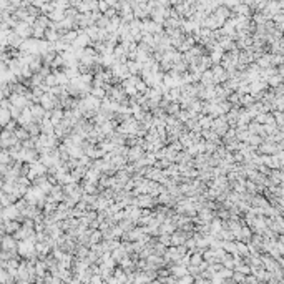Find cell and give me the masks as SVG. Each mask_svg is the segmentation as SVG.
Returning a JSON list of instances; mask_svg holds the SVG:
<instances>
[{
	"label": "cell",
	"mask_w": 284,
	"mask_h": 284,
	"mask_svg": "<svg viewBox=\"0 0 284 284\" xmlns=\"http://www.w3.org/2000/svg\"><path fill=\"white\" fill-rule=\"evenodd\" d=\"M141 156H143V148H141V146H135V148L128 150V158H130L131 161L140 160Z\"/></svg>",
	"instance_id": "cell-1"
},
{
	"label": "cell",
	"mask_w": 284,
	"mask_h": 284,
	"mask_svg": "<svg viewBox=\"0 0 284 284\" xmlns=\"http://www.w3.org/2000/svg\"><path fill=\"white\" fill-rule=\"evenodd\" d=\"M221 248L224 249L226 253H236V243H233V241H229V239L223 241V243H221Z\"/></svg>",
	"instance_id": "cell-2"
},
{
	"label": "cell",
	"mask_w": 284,
	"mask_h": 284,
	"mask_svg": "<svg viewBox=\"0 0 284 284\" xmlns=\"http://www.w3.org/2000/svg\"><path fill=\"white\" fill-rule=\"evenodd\" d=\"M170 273H173L175 276H185V274H188V269L181 264V266H173Z\"/></svg>",
	"instance_id": "cell-3"
},
{
	"label": "cell",
	"mask_w": 284,
	"mask_h": 284,
	"mask_svg": "<svg viewBox=\"0 0 284 284\" xmlns=\"http://www.w3.org/2000/svg\"><path fill=\"white\" fill-rule=\"evenodd\" d=\"M248 141H249V143H251V146H259V145H261V143H263V140L259 138L258 135H249Z\"/></svg>",
	"instance_id": "cell-4"
},
{
	"label": "cell",
	"mask_w": 284,
	"mask_h": 284,
	"mask_svg": "<svg viewBox=\"0 0 284 284\" xmlns=\"http://www.w3.org/2000/svg\"><path fill=\"white\" fill-rule=\"evenodd\" d=\"M233 269H234V271H238V273H241V274H244V276L251 273V268H249V266H243V264H238L236 268H233Z\"/></svg>",
	"instance_id": "cell-5"
},
{
	"label": "cell",
	"mask_w": 284,
	"mask_h": 284,
	"mask_svg": "<svg viewBox=\"0 0 284 284\" xmlns=\"http://www.w3.org/2000/svg\"><path fill=\"white\" fill-rule=\"evenodd\" d=\"M268 82H269V85H271V87H276V85H279V83H281V75H276V73H274L273 77L268 78Z\"/></svg>",
	"instance_id": "cell-6"
},
{
	"label": "cell",
	"mask_w": 284,
	"mask_h": 284,
	"mask_svg": "<svg viewBox=\"0 0 284 284\" xmlns=\"http://www.w3.org/2000/svg\"><path fill=\"white\" fill-rule=\"evenodd\" d=\"M241 103H243L244 106H249V105H253V103H254V98H253V95L249 93V95H246V97H243V98H241Z\"/></svg>",
	"instance_id": "cell-7"
},
{
	"label": "cell",
	"mask_w": 284,
	"mask_h": 284,
	"mask_svg": "<svg viewBox=\"0 0 284 284\" xmlns=\"http://www.w3.org/2000/svg\"><path fill=\"white\" fill-rule=\"evenodd\" d=\"M55 78H57V83H67L68 82V77L65 75V73H57Z\"/></svg>",
	"instance_id": "cell-8"
},
{
	"label": "cell",
	"mask_w": 284,
	"mask_h": 284,
	"mask_svg": "<svg viewBox=\"0 0 284 284\" xmlns=\"http://www.w3.org/2000/svg\"><path fill=\"white\" fill-rule=\"evenodd\" d=\"M63 116V113H62V110H57L55 113H53V123H57V120H60Z\"/></svg>",
	"instance_id": "cell-9"
},
{
	"label": "cell",
	"mask_w": 284,
	"mask_h": 284,
	"mask_svg": "<svg viewBox=\"0 0 284 284\" xmlns=\"http://www.w3.org/2000/svg\"><path fill=\"white\" fill-rule=\"evenodd\" d=\"M180 281H181V283H188V281H195V279H193L191 276H186V278H181Z\"/></svg>",
	"instance_id": "cell-10"
},
{
	"label": "cell",
	"mask_w": 284,
	"mask_h": 284,
	"mask_svg": "<svg viewBox=\"0 0 284 284\" xmlns=\"http://www.w3.org/2000/svg\"><path fill=\"white\" fill-rule=\"evenodd\" d=\"M90 281H93V283H100V281H101V278H100V276H93Z\"/></svg>",
	"instance_id": "cell-11"
}]
</instances>
